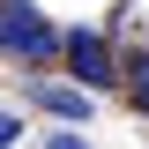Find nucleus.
Wrapping results in <instances>:
<instances>
[{
	"label": "nucleus",
	"instance_id": "nucleus-1",
	"mask_svg": "<svg viewBox=\"0 0 149 149\" xmlns=\"http://www.w3.org/2000/svg\"><path fill=\"white\" fill-rule=\"evenodd\" d=\"M0 52H15V60H30V67H52V60L67 52V37H60L52 22L37 15L30 0H0Z\"/></svg>",
	"mask_w": 149,
	"mask_h": 149
},
{
	"label": "nucleus",
	"instance_id": "nucleus-2",
	"mask_svg": "<svg viewBox=\"0 0 149 149\" xmlns=\"http://www.w3.org/2000/svg\"><path fill=\"white\" fill-rule=\"evenodd\" d=\"M74 67V82H90V90H112V82H119V67H112V45L97 30H67V52H60Z\"/></svg>",
	"mask_w": 149,
	"mask_h": 149
},
{
	"label": "nucleus",
	"instance_id": "nucleus-3",
	"mask_svg": "<svg viewBox=\"0 0 149 149\" xmlns=\"http://www.w3.org/2000/svg\"><path fill=\"white\" fill-rule=\"evenodd\" d=\"M30 97L52 112V119H67V127H82V119L97 112V104H90V82H37Z\"/></svg>",
	"mask_w": 149,
	"mask_h": 149
},
{
	"label": "nucleus",
	"instance_id": "nucleus-4",
	"mask_svg": "<svg viewBox=\"0 0 149 149\" xmlns=\"http://www.w3.org/2000/svg\"><path fill=\"white\" fill-rule=\"evenodd\" d=\"M119 82H127V104H134V112H149V52H134L127 67H119Z\"/></svg>",
	"mask_w": 149,
	"mask_h": 149
},
{
	"label": "nucleus",
	"instance_id": "nucleus-5",
	"mask_svg": "<svg viewBox=\"0 0 149 149\" xmlns=\"http://www.w3.org/2000/svg\"><path fill=\"white\" fill-rule=\"evenodd\" d=\"M45 149H90V142H82V134H74V127H60V134H52V142H45Z\"/></svg>",
	"mask_w": 149,
	"mask_h": 149
},
{
	"label": "nucleus",
	"instance_id": "nucleus-6",
	"mask_svg": "<svg viewBox=\"0 0 149 149\" xmlns=\"http://www.w3.org/2000/svg\"><path fill=\"white\" fill-rule=\"evenodd\" d=\"M15 134H22V127L8 119V112H0V149H15Z\"/></svg>",
	"mask_w": 149,
	"mask_h": 149
}]
</instances>
